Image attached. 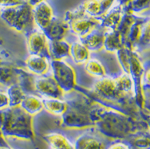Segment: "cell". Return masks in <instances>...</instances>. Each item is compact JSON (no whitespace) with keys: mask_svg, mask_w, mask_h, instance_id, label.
I'll use <instances>...</instances> for the list:
<instances>
[{"mask_svg":"<svg viewBox=\"0 0 150 149\" xmlns=\"http://www.w3.org/2000/svg\"><path fill=\"white\" fill-rule=\"evenodd\" d=\"M91 99L95 103L114 109L132 117L149 122V115L144 113L137 105L133 94L119 92L114 83V78L102 77L96 81L92 89H85L76 85L75 89Z\"/></svg>","mask_w":150,"mask_h":149,"instance_id":"obj_1","label":"cell"},{"mask_svg":"<svg viewBox=\"0 0 150 149\" xmlns=\"http://www.w3.org/2000/svg\"><path fill=\"white\" fill-rule=\"evenodd\" d=\"M91 117L96 130L105 137L114 141H124L137 131L149 129L148 121L137 120L95 102Z\"/></svg>","mask_w":150,"mask_h":149,"instance_id":"obj_2","label":"cell"},{"mask_svg":"<svg viewBox=\"0 0 150 149\" xmlns=\"http://www.w3.org/2000/svg\"><path fill=\"white\" fill-rule=\"evenodd\" d=\"M0 125L6 138L35 140L33 116L25 112L20 105L0 109Z\"/></svg>","mask_w":150,"mask_h":149,"instance_id":"obj_3","label":"cell"},{"mask_svg":"<svg viewBox=\"0 0 150 149\" xmlns=\"http://www.w3.org/2000/svg\"><path fill=\"white\" fill-rule=\"evenodd\" d=\"M75 91L74 95L63 99L67 103V109L62 115V126L69 129H82L93 127L91 112L94 102L91 99Z\"/></svg>","mask_w":150,"mask_h":149,"instance_id":"obj_4","label":"cell"},{"mask_svg":"<svg viewBox=\"0 0 150 149\" xmlns=\"http://www.w3.org/2000/svg\"><path fill=\"white\" fill-rule=\"evenodd\" d=\"M0 17L6 25L26 35L35 28L32 6L28 2L0 10Z\"/></svg>","mask_w":150,"mask_h":149,"instance_id":"obj_5","label":"cell"},{"mask_svg":"<svg viewBox=\"0 0 150 149\" xmlns=\"http://www.w3.org/2000/svg\"><path fill=\"white\" fill-rule=\"evenodd\" d=\"M143 74H144V63H142L138 53L131 50L129 58V75L133 81V94L137 105L142 112L149 115V103L146 102L145 93L143 89Z\"/></svg>","mask_w":150,"mask_h":149,"instance_id":"obj_6","label":"cell"},{"mask_svg":"<svg viewBox=\"0 0 150 149\" xmlns=\"http://www.w3.org/2000/svg\"><path fill=\"white\" fill-rule=\"evenodd\" d=\"M63 20L69 30L79 37H84L91 30L99 26V18L91 17L85 12L82 4L66 12Z\"/></svg>","mask_w":150,"mask_h":149,"instance_id":"obj_7","label":"cell"},{"mask_svg":"<svg viewBox=\"0 0 150 149\" xmlns=\"http://www.w3.org/2000/svg\"><path fill=\"white\" fill-rule=\"evenodd\" d=\"M52 69V76L65 94L74 91L76 73L74 68L64 60H50Z\"/></svg>","mask_w":150,"mask_h":149,"instance_id":"obj_8","label":"cell"},{"mask_svg":"<svg viewBox=\"0 0 150 149\" xmlns=\"http://www.w3.org/2000/svg\"><path fill=\"white\" fill-rule=\"evenodd\" d=\"M27 49L30 54L42 56L50 60L49 53V40L39 29L35 28L26 34Z\"/></svg>","mask_w":150,"mask_h":149,"instance_id":"obj_9","label":"cell"},{"mask_svg":"<svg viewBox=\"0 0 150 149\" xmlns=\"http://www.w3.org/2000/svg\"><path fill=\"white\" fill-rule=\"evenodd\" d=\"M35 89L36 93L43 96L44 97L63 99L65 97V93L52 75H42V77L36 78Z\"/></svg>","mask_w":150,"mask_h":149,"instance_id":"obj_10","label":"cell"},{"mask_svg":"<svg viewBox=\"0 0 150 149\" xmlns=\"http://www.w3.org/2000/svg\"><path fill=\"white\" fill-rule=\"evenodd\" d=\"M32 11L35 26L41 30L46 28L54 17L52 7L46 0L32 6Z\"/></svg>","mask_w":150,"mask_h":149,"instance_id":"obj_11","label":"cell"},{"mask_svg":"<svg viewBox=\"0 0 150 149\" xmlns=\"http://www.w3.org/2000/svg\"><path fill=\"white\" fill-rule=\"evenodd\" d=\"M99 17V26L105 30H114L117 28L123 14V6L117 3Z\"/></svg>","mask_w":150,"mask_h":149,"instance_id":"obj_12","label":"cell"},{"mask_svg":"<svg viewBox=\"0 0 150 149\" xmlns=\"http://www.w3.org/2000/svg\"><path fill=\"white\" fill-rule=\"evenodd\" d=\"M105 32V30L98 26L84 37H79V41L89 49V51H99L103 49Z\"/></svg>","mask_w":150,"mask_h":149,"instance_id":"obj_13","label":"cell"},{"mask_svg":"<svg viewBox=\"0 0 150 149\" xmlns=\"http://www.w3.org/2000/svg\"><path fill=\"white\" fill-rule=\"evenodd\" d=\"M68 30V25L64 22L63 19L54 16L47 27L42 31L49 41H57L64 39Z\"/></svg>","mask_w":150,"mask_h":149,"instance_id":"obj_14","label":"cell"},{"mask_svg":"<svg viewBox=\"0 0 150 149\" xmlns=\"http://www.w3.org/2000/svg\"><path fill=\"white\" fill-rule=\"evenodd\" d=\"M47 58L42 56L30 54L25 61V66L34 75L42 76L48 71L50 62Z\"/></svg>","mask_w":150,"mask_h":149,"instance_id":"obj_15","label":"cell"},{"mask_svg":"<svg viewBox=\"0 0 150 149\" xmlns=\"http://www.w3.org/2000/svg\"><path fill=\"white\" fill-rule=\"evenodd\" d=\"M149 18H145L144 17H140L137 16L134 21V23L132 24V26H130L129 31L125 35V37L122 41L123 46H125L128 49L131 50H134L136 44L137 42L138 37L140 36V33L142 30V26L144 23V22L147 20Z\"/></svg>","mask_w":150,"mask_h":149,"instance_id":"obj_16","label":"cell"},{"mask_svg":"<svg viewBox=\"0 0 150 149\" xmlns=\"http://www.w3.org/2000/svg\"><path fill=\"white\" fill-rule=\"evenodd\" d=\"M36 77L30 72L26 71L21 67H17L18 85L23 89L26 94H34L36 93L35 89Z\"/></svg>","mask_w":150,"mask_h":149,"instance_id":"obj_17","label":"cell"},{"mask_svg":"<svg viewBox=\"0 0 150 149\" xmlns=\"http://www.w3.org/2000/svg\"><path fill=\"white\" fill-rule=\"evenodd\" d=\"M74 149H106V146L100 138L90 133H84L78 136L74 143Z\"/></svg>","mask_w":150,"mask_h":149,"instance_id":"obj_18","label":"cell"},{"mask_svg":"<svg viewBox=\"0 0 150 149\" xmlns=\"http://www.w3.org/2000/svg\"><path fill=\"white\" fill-rule=\"evenodd\" d=\"M131 149H149V129H144L134 132L124 140Z\"/></svg>","mask_w":150,"mask_h":149,"instance_id":"obj_19","label":"cell"},{"mask_svg":"<svg viewBox=\"0 0 150 149\" xmlns=\"http://www.w3.org/2000/svg\"><path fill=\"white\" fill-rule=\"evenodd\" d=\"M70 44L64 39L49 41V53L50 60H63L69 55Z\"/></svg>","mask_w":150,"mask_h":149,"instance_id":"obj_20","label":"cell"},{"mask_svg":"<svg viewBox=\"0 0 150 149\" xmlns=\"http://www.w3.org/2000/svg\"><path fill=\"white\" fill-rule=\"evenodd\" d=\"M17 67L8 61L0 63V84L9 87L17 83Z\"/></svg>","mask_w":150,"mask_h":149,"instance_id":"obj_21","label":"cell"},{"mask_svg":"<svg viewBox=\"0 0 150 149\" xmlns=\"http://www.w3.org/2000/svg\"><path fill=\"white\" fill-rule=\"evenodd\" d=\"M43 139L49 143L53 149H74V145L67 136L58 132L46 134Z\"/></svg>","mask_w":150,"mask_h":149,"instance_id":"obj_22","label":"cell"},{"mask_svg":"<svg viewBox=\"0 0 150 149\" xmlns=\"http://www.w3.org/2000/svg\"><path fill=\"white\" fill-rule=\"evenodd\" d=\"M21 108L31 116L39 113L43 109L42 100L34 94H26L20 104Z\"/></svg>","mask_w":150,"mask_h":149,"instance_id":"obj_23","label":"cell"},{"mask_svg":"<svg viewBox=\"0 0 150 149\" xmlns=\"http://www.w3.org/2000/svg\"><path fill=\"white\" fill-rule=\"evenodd\" d=\"M123 46L121 35L117 30H105L103 49L109 53H116Z\"/></svg>","mask_w":150,"mask_h":149,"instance_id":"obj_24","label":"cell"},{"mask_svg":"<svg viewBox=\"0 0 150 149\" xmlns=\"http://www.w3.org/2000/svg\"><path fill=\"white\" fill-rule=\"evenodd\" d=\"M69 55L72 57L75 63L80 65L85 63L90 59V51L86 46L80 42L77 41L70 45Z\"/></svg>","mask_w":150,"mask_h":149,"instance_id":"obj_25","label":"cell"},{"mask_svg":"<svg viewBox=\"0 0 150 149\" xmlns=\"http://www.w3.org/2000/svg\"><path fill=\"white\" fill-rule=\"evenodd\" d=\"M42 100L43 109L51 114L62 116L67 109V103L64 99L44 97Z\"/></svg>","mask_w":150,"mask_h":149,"instance_id":"obj_26","label":"cell"},{"mask_svg":"<svg viewBox=\"0 0 150 149\" xmlns=\"http://www.w3.org/2000/svg\"><path fill=\"white\" fill-rule=\"evenodd\" d=\"M150 43V35H149V19L144 22L142 26V30L140 33L137 42L136 44L134 51L144 52L149 49Z\"/></svg>","mask_w":150,"mask_h":149,"instance_id":"obj_27","label":"cell"},{"mask_svg":"<svg viewBox=\"0 0 150 149\" xmlns=\"http://www.w3.org/2000/svg\"><path fill=\"white\" fill-rule=\"evenodd\" d=\"M6 94L9 98V107L20 105L24 97H26V93L23 92L18 84H14L8 87Z\"/></svg>","mask_w":150,"mask_h":149,"instance_id":"obj_28","label":"cell"},{"mask_svg":"<svg viewBox=\"0 0 150 149\" xmlns=\"http://www.w3.org/2000/svg\"><path fill=\"white\" fill-rule=\"evenodd\" d=\"M114 83L119 92L125 94H133V83L130 76L124 73L123 74L114 78ZM134 95V94H133Z\"/></svg>","mask_w":150,"mask_h":149,"instance_id":"obj_29","label":"cell"},{"mask_svg":"<svg viewBox=\"0 0 150 149\" xmlns=\"http://www.w3.org/2000/svg\"><path fill=\"white\" fill-rule=\"evenodd\" d=\"M150 0H130L123 6V10L135 15H138L147 11L149 9Z\"/></svg>","mask_w":150,"mask_h":149,"instance_id":"obj_30","label":"cell"},{"mask_svg":"<svg viewBox=\"0 0 150 149\" xmlns=\"http://www.w3.org/2000/svg\"><path fill=\"white\" fill-rule=\"evenodd\" d=\"M85 70L91 76L101 78L105 76V69L97 59H89L85 62Z\"/></svg>","mask_w":150,"mask_h":149,"instance_id":"obj_31","label":"cell"},{"mask_svg":"<svg viewBox=\"0 0 150 149\" xmlns=\"http://www.w3.org/2000/svg\"><path fill=\"white\" fill-rule=\"evenodd\" d=\"M130 51L131 49H128L125 46H122L117 51H116V55L121 69L124 73L127 74H129V70Z\"/></svg>","mask_w":150,"mask_h":149,"instance_id":"obj_32","label":"cell"},{"mask_svg":"<svg viewBox=\"0 0 150 149\" xmlns=\"http://www.w3.org/2000/svg\"><path fill=\"white\" fill-rule=\"evenodd\" d=\"M81 4L83 6L84 11L88 15L94 18L101 16V7L98 0H85Z\"/></svg>","mask_w":150,"mask_h":149,"instance_id":"obj_33","label":"cell"},{"mask_svg":"<svg viewBox=\"0 0 150 149\" xmlns=\"http://www.w3.org/2000/svg\"><path fill=\"white\" fill-rule=\"evenodd\" d=\"M27 3V0H0V9L12 7Z\"/></svg>","mask_w":150,"mask_h":149,"instance_id":"obj_34","label":"cell"},{"mask_svg":"<svg viewBox=\"0 0 150 149\" xmlns=\"http://www.w3.org/2000/svg\"><path fill=\"white\" fill-rule=\"evenodd\" d=\"M116 0H98V3L101 7V15L104 14L107 11H109L115 3Z\"/></svg>","mask_w":150,"mask_h":149,"instance_id":"obj_35","label":"cell"},{"mask_svg":"<svg viewBox=\"0 0 150 149\" xmlns=\"http://www.w3.org/2000/svg\"><path fill=\"white\" fill-rule=\"evenodd\" d=\"M9 107V98L6 93L0 91V109Z\"/></svg>","mask_w":150,"mask_h":149,"instance_id":"obj_36","label":"cell"},{"mask_svg":"<svg viewBox=\"0 0 150 149\" xmlns=\"http://www.w3.org/2000/svg\"><path fill=\"white\" fill-rule=\"evenodd\" d=\"M106 149H131V148L125 142L121 141L120 142L112 143Z\"/></svg>","mask_w":150,"mask_h":149,"instance_id":"obj_37","label":"cell"},{"mask_svg":"<svg viewBox=\"0 0 150 149\" xmlns=\"http://www.w3.org/2000/svg\"><path fill=\"white\" fill-rule=\"evenodd\" d=\"M9 144L6 141V138L3 134V130H2V127L0 125V148H8Z\"/></svg>","mask_w":150,"mask_h":149,"instance_id":"obj_38","label":"cell"},{"mask_svg":"<svg viewBox=\"0 0 150 149\" xmlns=\"http://www.w3.org/2000/svg\"><path fill=\"white\" fill-rule=\"evenodd\" d=\"M129 1L130 0H116L115 3H117V4H119V5L124 6H125V5L129 2Z\"/></svg>","mask_w":150,"mask_h":149,"instance_id":"obj_39","label":"cell"},{"mask_svg":"<svg viewBox=\"0 0 150 149\" xmlns=\"http://www.w3.org/2000/svg\"><path fill=\"white\" fill-rule=\"evenodd\" d=\"M42 1H44V0H27L28 3L32 6H35L36 4L41 3V2H42Z\"/></svg>","mask_w":150,"mask_h":149,"instance_id":"obj_40","label":"cell"},{"mask_svg":"<svg viewBox=\"0 0 150 149\" xmlns=\"http://www.w3.org/2000/svg\"><path fill=\"white\" fill-rule=\"evenodd\" d=\"M4 61H6L4 60V56L3 54L0 52V63H2V62H4Z\"/></svg>","mask_w":150,"mask_h":149,"instance_id":"obj_41","label":"cell"},{"mask_svg":"<svg viewBox=\"0 0 150 149\" xmlns=\"http://www.w3.org/2000/svg\"><path fill=\"white\" fill-rule=\"evenodd\" d=\"M0 149H12L11 147H8V148H1Z\"/></svg>","mask_w":150,"mask_h":149,"instance_id":"obj_42","label":"cell"},{"mask_svg":"<svg viewBox=\"0 0 150 149\" xmlns=\"http://www.w3.org/2000/svg\"><path fill=\"white\" fill-rule=\"evenodd\" d=\"M0 10H1V9H0Z\"/></svg>","mask_w":150,"mask_h":149,"instance_id":"obj_43","label":"cell"}]
</instances>
